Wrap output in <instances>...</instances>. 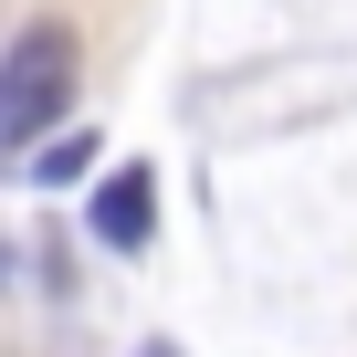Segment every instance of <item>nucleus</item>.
<instances>
[{
	"instance_id": "f257e3e1",
	"label": "nucleus",
	"mask_w": 357,
	"mask_h": 357,
	"mask_svg": "<svg viewBox=\"0 0 357 357\" xmlns=\"http://www.w3.org/2000/svg\"><path fill=\"white\" fill-rule=\"evenodd\" d=\"M74 105V32L63 22H22L0 53V147L53 137V116Z\"/></svg>"
},
{
	"instance_id": "f03ea898",
	"label": "nucleus",
	"mask_w": 357,
	"mask_h": 357,
	"mask_svg": "<svg viewBox=\"0 0 357 357\" xmlns=\"http://www.w3.org/2000/svg\"><path fill=\"white\" fill-rule=\"evenodd\" d=\"M147 231H158V168H116L105 190H95V242L147 252Z\"/></svg>"
},
{
	"instance_id": "7ed1b4c3",
	"label": "nucleus",
	"mask_w": 357,
	"mask_h": 357,
	"mask_svg": "<svg viewBox=\"0 0 357 357\" xmlns=\"http://www.w3.org/2000/svg\"><path fill=\"white\" fill-rule=\"evenodd\" d=\"M84 158H95V137L74 126V137H53V147L32 158V178H43V190H74V178H84Z\"/></svg>"
},
{
	"instance_id": "20e7f679",
	"label": "nucleus",
	"mask_w": 357,
	"mask_h": 357,
	"mask_svg": "<svg viewBox=\"0 0 357 357\" xmlns=\"http://www.w3.org/2000/svg\"><path fill=\"white\" fill-rule=\"evenodd\" d=\"M147 357H168V347H147Z\"/></svg>"
}]
</instances>
